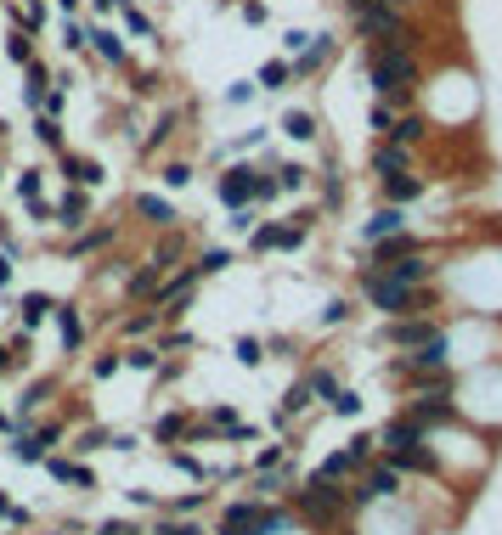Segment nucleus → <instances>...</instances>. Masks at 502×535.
<instances>
[{
    "label": "nucleus",
    "instance_id": "47",
    "mask_svg": "<svg viewBox=\"0 0 502 535\" xmlns=\"http://www.w3.org/2000/svg\"><path fill=\"white\" fill-rule=\"evenodd\" d=\"M238 361H243V367H260V361H265V344H260V338H238Z\"/></svg>",
    "mask_w": 502,
    "mask_h": 535
},
{
    "label": "nucleus",
    "instance_id": "59",
    "mask_svg": "<svg viewBox=\"0 0 502 535\" xmlns=\"http://www.w3.org/2000/svg\"><path fill=\"white\" fill-rule=\"evenodd\" d=\"M372 6H384V0H345V12H350V17H362V12H372Z\"/></svg>",
    "mask_w": 502,
    "mask_h": 535
},
{
    "label": "nucleus",
    "instance_id": "26",
    "mask_svg": "<svg viewBox=\"0 0 502 535\" xmlns=\"http://www.w3.org/2000/svg\"><path fill=\"white\" fill-rule=\"evenodd\" d=\"M62 175H68L74 186H96V181H102V164H91V158H74V153H62Z\"/></svg>",
    "mask_w": 502,
    "mask_h": 535
},
{
    "label": "nucleus",
    "instance_id": "7",
    "mask_svg": "<svg viewBox=\"0 0 502 535\" xmlns=\"http://www.w3.org/2000/svg\"><path fill=\"white\" fill-rule=\"evenodd\" d=\"M355 34H362V46H407V29H401V12L390 6H372L355 17Z\"/></svg>",
    "mask_w": 502,
    "mask_h": 535
},
{
    "label": "nucleus",
    "instance_id": "2",
    "mask_svg": "<svg viewBox=\"0 0 502 535\" xmlns=\"http://www.w3.org/2000/svg\"><path fill=\"white\" fill-rule=\"evenodd\" d=\"M362 57H367L372 96L401 107V102L412 96V85H417V57H412V46H362Z\"/></svg>",
    "mask_w": 502,
    "mask_h": 535
},
{
    "label": "nucleus",
    "instance_id": "4",
    "mask_svg": "<svg viewBox=\"0 0 502 535\" xmlns=\"http://www.w3.org/2000/svg\"><path fill=\"white\" fill-rule=\"evenodd\" d=\"M401 496V474L379 457V462H367L362 474H355V485H350V507H384V502H395Z\"/></svg>",
    "mask_w": 502,
    "mask_h": 535
},
{
    "label": "nucleus",
    "instance_id": "50",
    "mask_svg": "<svg viewBox=\"0 0 502 535\" xmlns=\"http://www.w3.org/2000/svg\"><path fill=\"white\" fill-rule=\"evenodd\" d=\"M164 186H170V192L193 186V164H170V169H164Z\"/></svg>",
    "mask_w": 502,
    "mask_h": 535
},
{
    "label": "nucleus",
    "instance_id": "29",
    "mask_svg": "<svg viewBox=\"0 0 502 535\" xmlns=\"http://www.w3.org/2000/svg\"><path fill=\"white\" fill-rule=\"evenodd\" d=\"M310 406H317V395H310V383L300 378L294 389H288V400H282V412H277V417H288V423H294V417H305V412H310Z\"/></svg>",
    "mask_w": 502,
    "mask_h": 535
},
{
    "label": "nucleus",
    "instance_id": "21",
    "mask_svg": "<svg viewBox=\"0 0 502 535\" xmlns=\"http://www.w3.org/2000/svg\"><path fill=\"white\" fill-rule=\"evenodd\" d=\"M384 198H390L395 209L417 203V198H424V175H412V169H407V175H390V181H384Z\"/></svg>",
    "mask_w": 502,
    "mask_h": 535
},
{
    "label": "nucleus",
    "instance_id": "18",
    "mask_svg": "<svg viewBox=\"0 0 502 535\" xmlns=\"http://www.w3.org/2000/svg\"><path fill=\"white\" fill-rule=\"evenodd\" d=\"M136 214L153 231H175V209H170V198H158V192H136Z\"/></svg>",
    "mask_w": 502,
    "mask_h": 535
},
{
    "label": "nucleus",
    "instance_id": "20",
    "mask_svg": "<svg viewBox=\"0 0 502 535\" xmlns=\"http://www.w3.org/2000/svg\"><path fill=\"white\" fill-rule=\"evenodd\" d=\"M372 169H379L384 181H390V175H407V169H412V153H407V147H395V141H379V153H372Z\"/></svg>",
    "mask_w": 502,
    "mask_h": 535
},
{
    "label": "nucleus",
    "instance_id": "24",
    "mask_svg": "<svg viewBox=\"0 0 502 535\" xmlns=\"http://www.w3.org/2000/svg\"><path fill=\"white\" fill-rule=\"evenodd\" d=\"M429 136V124H424V113H401V119H395V130L384 136V141H395V147H407V153H412V147L417 141H424Z\"/></svg>",
    "mask_w": 502,
    "mask_h": 535
},
{
    "label": "nucleus",
    "instance_id": "54",
    "mask_svg": "<svg viewBox=\"0 0 502 535\" xmlns=\"http://www.w3.org/2000/svg\"><path fill=\"white\" fill-rule=\"evenodd\" d=\"M119 367H124V361H119V355H96V361H91V378L102 383V378H113Z\"/></svg>",
    "mask_w": 502,
    "mask_h": 535
},
{
    "label": "nucleus",
    "instance_id": "46",
    "mask_svg": "<svg viewBox=\"0 0 502 535\" xmlns=\"http://www.w3.org/2000/svg\"><path fill=\"white\" fill-rule=\"evenodd\" d=\"M327 406H333L339 417H362V395H355V389H339V395H333Z\"/></svg>",
    "mask_w": 502,
    "mask_h": 535
},
{
    "label": "nucleus",
    "instance_id": "41",
    "mask_svg": "<svg viewBox=\"0 0 502 535\" xmlns=\"http://www.w3.org/2000/svg\"><path fill=\"white\" fill-rule=\"evenodd\" d=\"M282 130L294 136V141H310V136H317V119H310V113H288V119H282Z\"/></svg>",
    "mask_w": 502,
    "mask_h": 535
},
{
    "label": "nucleus",
    "instance_id": "8",
    "mask_svg": "<svg viewBox=\"0 0 502 535\" xmlns=\"http://www.w3.org/2000/svg\"><path fill=\"white\" fill-rule=\"evenodd\" d=\"M198 282H203V276H198V265H193V271H181L175 282H164V288H158L153 310H158L164 321H181V316H186V305H193V299H198Z\"/></svg>",
    "mask_w": 502,
    "mask_h": 535
},
{
    "label": "nucleus",
    "instance_id": "33",
    "mask_svg": "<svg viewBox=\"0 0 502 535\" xmlns=\"http://www.w3.org/2000/svg\"><path fill=\"white\" fill-rule=\"evenodd\" d=\"M148 535H215V530H203V524H193V519H170V513H164Z\"/></svg>",
    "mask_w": 502,
    "mask_h": 535
},
{
    "label": "nucleus",
    "instance_id": "12",
    "mask_svg": "<svg viewBox=\"0 0 502 535\" xmlns=\"http://www.w3.org/2000/svg\"><path fill=\"white\" fill-rule=\"evenodd\" d=\"M407 226H412V214H407V209H395V203H384L379 214H367L362 243H367V248H372V243H390V237H401Z\"/></svg>",
    "mask_w": 502,
    "mask_h": 535
},
{
    "label": "nucleus",
    "instance_id": "30",
    "mask_svg": "<svg viewBox=\"0 0 502 535\" xmlns=\"http://www.w3.org/2000/svg\"><path fill=\"white\" fill-rule=\"evenodd\" d=\"M57 305H51V299L46 293H23V305H17V316H23V327H40V321H46Z\"/></svg>",
    "mask_w": 502,
    "mask_h": 535
},
{
    "label": "nucleus",
    "instance_id": "16",
    "mask_svg": "<svg viewBox=\"0 0 502 535\" xmlns=\"http://www.w3.org/2000/svg\"><path fill=\"white\" fill-rule=\"evenodd\" d=\"M327 57H333V34H310L305 51H300V62H294V74H300V79H317V74L327 68Z\"/></svg>",
    "mask_w": 502,
    "mask_h": 535
},
{
    "label": "nucleus",
    "instance_id": "5",
    "mask_svg": "<svg viewBox=\"0 0 502 535\" xmlns=\"http://www.w3.org/2000/svg\"><path fill=\"white\" fill-rule=\"evenodd\" d=\"M412 293H417V288L390 282L384 271H362V299H367V310H384L390 321H395V316H412Z\"/></svg>",
    "mask_w": 502,
    "mask_h": 535
},
{
    "label": "nucleus",
    "instance_id": "13",
    "mask_svg": "<svg viewBox=\"0 0 502 535\" xmlns=\"http://www.w3.org/2000/svg\"><path fill=\"white\" fill-rule=\"evenodd\" d=\"M294 468H265V474H255V490H248V502H288V496H294Z\"/></svg>",
    "mask_w": 502,
    "mask_h": 535
},
{
    "label": "nucleus",
    "instance_id": "35",
    "mask_svg": "<svg viewBox=\"0 0 502 535\" xmlns=\"http://www.w3.org/2000/svg\"><path fill=\"white\" fill-rule=\"evenodd\" d=\"M395 119H401V107H395V102H372V113H367V124H372L379 136L395 130Z\"/></svg>",
    "mask_w": 502,
    "mask_h": 535
},
{
    "label": "nucleus",
    "instance_id": "60",
    "mask_svg": "<svg viewBox=\"0 0 502 535\" xmlns=\"http://www.w3.org/2000/svg\"><path fill=\"white\" fill-rule=\"evenodd\" d=\"M6 367H12V350H6V344H0V372H6Z\"/></svg>",
    "mask_w": 502,
    "mask_h": 535
},
{
    "label": "nucleus",
    "instance_id": "32",
    "mask_svg": "<svg viewBox=\"0 0 502 535\" xmlns=\"http://www.w3.org/2000/svg\"><path fill=\"white\" fill-rule=\"evenodd\" d=\"M288 79H294V62H265V68H260V79H255V85H260V91H282V85H288Z\"/></svg>",
    "mask_w": 502,
    "mask_h": 535
},
{
    "label": "nucleus",
    "instance_id": "15",
    "mask_svg": "<svg viewBox=\"0 0 502 535\" xmlns=\"http://www.w3.org/2000/svg\"><path fill=\"white\" fill-rule=\"evenodd\" d=\"M51 321H57V344H62V355H79V344H85V321H79V310H74V305H57Z\"/></svg>",
    "mask_w": 502,
    "mask_h": 535
},
{
    "label": "nucleus",
    "instance_id": "3",
    "mask_svg": "<svg viewBox=\"0 0 502 535\" xmlns=\"http://www.w3.org/2000/svg\"><path fill=\"white\" fill-rule=\"evenodd\" d=\"M384 344L401 355H424V350L446 344V327H441V316H395L384 327Z\"/></svg>",
    "mask_w": 502,
    "mask_h": 535
},
{
    "label": "nucleus",
    "instance_id": "6",
    "mask_svg": "<svg viewBox=\"0 0 502 535\" xmlns=\"http://www.w3.org/2000/svg\"><path fill=\"white\" fill-rule=\"evenodd\" d=\"M401 417H407L412 428H424V434H441V428L457 423V400H452V395H407Z\"/></svg>",
    "mask_w": 502,
    "mask_h": 535
},
{
    "label": "nucleus",
    "instance_id": "45",
    "mask_svg": "<svg viewBox=\"0 0 502 535\" xmlns=\"http://www.w3.org/2000/svg\"><path fill=\"white\" fill-rule=\"evenodd\" d=\"M226 265H232V254H226V248H209L203 260H198V276H220Z\"/></svg>",
    "mask_w": 502,
    "mask_h": 535
},
{
    "label": "nucleus",
    "instance_id": "14",
    "mask_svg": "<svg viewBox=\"0 0 502 535\" xmlns=\"http://www.w3.org/2000/svg\"><path fill=\"white\" fill-rule=\"evenodd\" d=\"M51 220H57L62 231H85V220H91V198H85V186L62 192V198L51 203Z\"/></svg>",
    "mask_w": 502,
    "mask_h": 535
},
{
    "label": "nucleus",
    "instance_id": "42",
    "mask_svg": "<svg viewBox=\"0 0 502 535\" xmlns=\"http://www.w3.org/2000/svg\"><path fill=\"white\" fill-rule=\"evenodd\" d=\"M6 57H12V62H34V46H29V29H17V34H6Z\"/></svg>",
    "mask_w": 502,
    "mask_h": 535
},
{
    "label": "nucleus",
    "instance_id": "31",
    "mask_svg": "<svg viewBox=\"0 0 502 535\" xmlns=\"http://www.w3.org/2000/svg\"><path fill=\"white\" fill-rule=\"evenodd\" d=\"M158 344H130V350H124L119 361H124V367H136V372H158Z\"/></svg>",
    "mask_w": 502,
    "mask_h": 535
},
{
    "label": "nucleus",
    "instance_id": "49",
    "mask_svg": "<svg viewBox=\"0 0 502 535\" xmlns=\"http://www.w3.org/2000/svg\"><path fill=\"white\" fill-rule=\"evenodd\" d=\"M96 535H148V530L130 524V519H102V524H96Z\"/></svg>",
    "mask_w": 502,
    "mask_h": 535
},
{
    "label": "nucleus",
    "instance_id": "22",
    "mask_svg": "<svg viewBox=\"0 0 502 535\" xmlns=\"http://www.w3.org/2000/svg\"><path fill=\"white\" fill-rule=\"evenodd\" d=\"M46 468H51V479H62V485H79V490L96 485V474L85 462H74V457H46Z\"/></svg>",
    "mask_w": 502,
    "mask_h": 535
},
{
    "label": "nucleus",
    "instance_id": "48",
    "mask_svg": "<svg viewBox=\"0 0 502 535\" xmlns=\"http://www.w3.org/2000/svg\"><path fill=\"white\" fill-rule=\"evenodd\" d=\"M124 23H130V34H141V40H153V17H148V12H136V6H124Z\"/></svg>",
    "mask_w": 502,
    "mask_h": 535
},
{
    "label": "nucleus",
    "instance_id": "44",
    "mask_svg": "<svg viewBox=\"0 0 502 535\" xmlns=\"http://www.w3.org/2000/svg\"><path fill=\"white\" fill-rule=\"evenodd\" d=\"M248 248H255V254H277V226H255V231H248Z\"/></svg>",
    "mask_w": 502,
    "mask_h": 535
},
{
    "label": "nucleus",
    "instance_id": "52",
    "mask_svg": "<svg viewBox=\"0 0 502 535\" xmlns=\"http://www.w3.org/2000/svg\"><path fill=\"white\" fill-rule=\"evenodd\" d=\"M288 462V451H282V445H265V451L255 457V474H265V468H282Z\"/></svg>",
    "mask_w": 502,
    "mask_h": 535
},
{
    "label": "nucleus",
    "instance_id": "38",
    "mask_svg": "<svg viewBox=\"0 0 502 535\" xmlns=\"http://www.w3.org/2000/svg\"><path fill=\"white\" fill-rule=\"evenodd\" d=\"M186 423H193V417H186V412H170V417H158V428H153V434H158L164 445H175V440L186 434Z\"/></svg>",
    "mask_w": 502,
    "mask_h": 535
},
{
    "label": "nucleus",
    "instance_id": "34",
    "mask_svg": "<svg viewBox=\"0 0 502 535\" xmlns=\"http://www.w3.org/2000/svg\"><path fill=\"white\" fill-rule=\"evenodd\" d=\"M51 395H57V383H51V378H34V383H29V395L17 400V406H23V417H29V412H40V406H46Z\"/></svg>",
    "mask_w": 502,
    "mask_h": 535
},
{
    "label": "nucleus",
    "instance_id": "25",
    "mask_svg": "<svg viewBox=\"0 0 502 535\" xmlns=\"http://www.w3.org/2000/svg\"><path fill=\"white\" fill-rule=\"evenodd\" d=\"M158 327H164V316H158V310H136V316H124V321H119V333H124V338H153Z\"/></svg>",
    "mask_w": 502,
    "mask_h": 535
},
{
    "label": "nucleus",
    "instance_id": "36",
    "mask_svg": "<svg viewBox=\"0 0 502 535\" xmlns=\"http://www.w3.org/2000/svg\"><path fill=\"white\" fill-rule=\"evenodd\" d=\"M181 254H186V243L175 237V231H164V237H158V248H153V265L164 271V265H170V260H181Z\"/></svg>",
    "mask_w": 502,
    "mask_h": 535
},
{
    "label": "nucleus",
    "instance_id": "37",
    "mask_svg": "<svg viewBox=\"0 0 502 535\" xmlns=\"http://www.w3.org/2000/svg\"><path fill=\"white\" fill-rule=\"evenodd\" d=\"M34 136H40V147H51V153H62V124H57L51 113H40V119H34Z\"/></svg>",
    "mask_w": 502,
    "mask_h": 535
},
{
    "label": "nucleus",
    "instance_id": "57",
    "mask_svg": "<svg viewBox=\"0 0 502 535\" xmlns=\"http://www.w3.org/2000/svg\"><path fill=\"white\" fill-rule=\"evenodd\" d=\"M243 23H265V6H260V0H243Z\"/></svg>",
    "mask_w": 502,
    "mask_h": 535
},
{
    "label": "nucleus",
    "instance_id": "9",
    "mask_svg": "<svg viewBox=\"0 0 502 535\" xmlns=\"http://www.w3.org/2000/svg\"><path fill=\"white\" fill-rule=\"evenodd\" d=\"M395 474H417V479H441V451L429 445V434L424 440H412V445H401L395 457H384Z\"/></svg>",
    "mask_w": 502,
    "mask_h": 535
},
{
    "label": "nucleus",
    "instance_id": "43",
    "mask_svg": "<svg viewBox=\"0 0 502 535\" xmlns=\"http://www.w3.org/2000/svg\"><path fill=\"white\" fill-rule=\"evenodd\" d=\"M305 181H310V175H305L300 164H282V169H277V192H305Z\"/></svg>",
    "mask_w": 502,
    "mask_h": 535
},
{
    "label": "nucleus",
    "instance_id": "19",
    "mask_svg": "<svg viewBox=\"0 0 502 535\" xmlns=\"http://www.w3.org/2000/svg\"><path fill=\"white\" fill-rule=\"evenodd\" d=\"M158 288H164V271L148 260V265L130 271V282H124V299H130V305H136V299H158Z\"/></svg>",
    "mask_w": 502,
    "mask_h": 535
},
{
    "label": "nucleus",
    "instance_id": "51",
    "mask_svg": "<svg viewBox=\"0 0 502 535\" xmlns=\"http://www.w3.org/2000/svg\"><path fill=\"white\" fill-rule=\"evenodd\" d=\"M345 321H350V299H333L322 310V327H345Z\"/></svg>",
    "mask_w": 502,
    "mask_h": 535
},
{
    "label": "nucleus",
    "instance_id": "11",
    "mask_svg": "<svg viewBox=\"0 0 502 535\" xmlns=\"http://www.w3.org/2000/svg\"><path fill=\"white\" fill-rule=\"evenodd\" d=\"M435 271H441V265H435V254H424V248L407 254V260H395V265H384V276H390V282H401V288H429Z\"/></svg>",
    "mask_w": 502,
    "mask_h": 535
},
{
    "label": "nucleus",
    "instance_id": "39",
    "mask_svg": "<svg viewBox=\"0 0 502 535\" xmlns=\"http://www.w3.org/2000/svg\"><path fill=\"white\" fill-rule=\"evenodd\" d=\"M305 383H310V395H317V400H333V395H339V378H333L327 367H317V372H310Z\"/></svg>",
    "mask_w": 502,
    "mask_h": 535
},
{
    "label": "nucleus",
    "instance_id": "28",
    "mask_svg": "<svg viewBox=\"0 0 502 535\" xmlns=\"http://www.w3.org/2000/svg\"><path fill=\"white\" fill-rule=\"evenodd\" d=\"M345 457H350L355 468L379 462V434H350V440H345Z\"/></svg>",
    "mask_w": 502,
    "mask_h": 535
},
{
    "label": "nucleus",
    "instance_id": "10",
    "mask_svg": "<svg viewBox=\"0 0 502 535\" xmlns=\"http://www.w3.org/2000/svg\"><path fill=\"white\" fill-rule=\"evenodd\" d=\"M255 192H260V169L232 164V169L220 175V203H226V209H248V203H255Z\"/></svg>",
    "mask_w": 502,
    "mask_h": 535
},
{
    "label": "nucleus",
    "instance_id": "53",
    "mask_svg": "<svg viewBox=\"0 0 502 535\" xmlns=\"http://www.w3.org/2000/svg\"><path fill=\"white\" fill-rule=\"evenodd\" d=\"M96 445H113V434H108V428H85V434H79V445H74V451H96Z\"/></svg>",
    "mask_w": 502,
    "mask_h": 535
},
{
    "label": "nucleus",
    "instance_id": "56",
    "mask_svg": "<svg viewBox=\"0 0 502 535\" xmlns=\"http://www.w3.org/2000/svg\"><path fill=\"white\" fill-rule=\"evenodd\" d=\"M232 231H255V209H232Z\"/></svg>",
    "mask_w": 502,
    "mask_h": 535
},
{
    "label": "nucleus",
    "instance_id": "23",
    "mask_svg": "<svg viewBox=\"0 0 502 535\" xmlns=\"http://www.w3.org/2000/svg\"><path fill=\"white\" fill-rule=\"evenodd\" d=\"M85 46L102 57V62H113V68H124V40L113 29H85Z\"/></svg>",
    "mask_w": 502,
    "mask_h": 535
},
{
    "label": "nucleus",
    "instance_id": "17",
    "mask_svg": "<svg viewBox=\"0 0 502 535\" xmlns=\"http://www.w3.org/2000/svg\"><path fill=\"white\" fill-rule=\"evenodd\" d=\"M407 254H417L412 231H401V237H390V243H372V248H367V265H362V271H384V265H395V260H407Z\"/></svg>",
    "mask_w": 502,
    "mask_h": 535
},
{
    "label": "nucleus",
    "instance_id": "55",
    "mask_svg": "<svg viewBox=\"0 0 502 535\" xmlns=\"http://www.w3.org/2000/svg\"><path fill=\"white\" fill-rule=\"evenodd\" d=\"M12 265H17V248L6 243V248H0V288H6V282H12Z\"/></svg>",
    "mask_w": 502,
    "mask_h": 535
},
{
    "label": "nucleus",
    "instance_id": "58",
    "mask_svg": "<svg viewBox=\"0 0 502 535\" xmlns=\"http://www.w3.org/2000/svg\"><path fill=\"white\" fill-rule=\"evenodd\" d=\"M305 40H310V34H300V29H294V34H282V51H294V57H300V51H305Z\"/></svg>",
    "mask_w": 502,
    "mask_h": 535
},
{
    "label": "nucleus",
    "instance_id": "61",
    "mask_svg": "<svg viewBox=\"0 0 502 535\" xmlns=\"http://www.w3.org/2000/svg\"><path fill=\"white\" fill-rule=\"evenodd\" d=\"M96 6H102V12H113V6H124V0H96Z\"/></svg>",
    "mask_w": 502,
    "mask_h": 535
},
{
    "label": "nucleus",
    "instance_id": "1",
    "mask_svg": "<svg viewBox=\"0 0 502 535\" xmlns=\"http://www.w3.org/2000/svg\"><path fill=\"white\" fill-rule=\"evenodd\" d=\"M288 507H294V519L305 524V530H317V535H327V530H339L345 519H350V485H333V479H322V474H310L294 496H288Z\"/></svg>",
    "mask_w": 502,
    "mask_h": 535
},
{
    "label": "nucleus",
    "instance_id": "40",
    "mask_svg": "<svg viewBox=\"0 0 502 535\" xmlns=\"http://www.w3.org/2000/svg\"><path fill=\"white\" fill-rule=\"evenodd\" d=\"M209 502V490H193V496H175L170 507H164V513H170V519H193V513Z\"/></svg>",
    "mask_w": 502,
    "mask_h": 535
},
{
    "label": "nucleus",
    "instance_id": "27",
    "mask_svg": "<svg viewBox=\"0 0 502 535\" xmlns=\"http://www.w3.org/2000/svg\"><path fill=\"white\" fill-rule=\"evenodd\" d=\"M113 237H119L113 226H85V231H79V237L68 243V254H96V248H108Z\"/></svg>",
    "mask_w": 502,
    "mask_h": 535
}]
</instances>
